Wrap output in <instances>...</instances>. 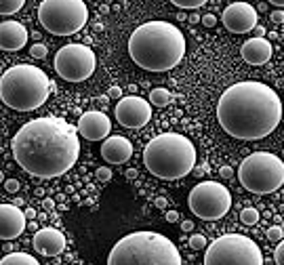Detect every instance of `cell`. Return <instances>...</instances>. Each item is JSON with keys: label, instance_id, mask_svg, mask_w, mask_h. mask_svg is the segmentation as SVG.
I'll return each mask as SVG.
<instances>
[{"label": "cell", "instance_id": "obj_1", "mask_svg": "<svg viewBox=\"0 0 284 265\" xmlns=\"http://www.w3.org/2000/svg\"><path fill=\"white\" fill-rule=\"evenodd\" d=\"M11 150L26 173L40 179L61 177L78 162L80 132L65 118H34L15 132Z\"/></svg>", "mask_w": 284, "mask_h": 265}, {"label": "cell", "instance_id": "obj_2", "mask_svg": "<svg viewBox=\"0 0 284 265\" xmlns=\"http://www.w3.org/2000/svg\"><path fill=\"white\" fill-rule=\"evenodd\" d=\"M217 120L221 128L236 139H265L282 120V101L265 82H236L217 101Z\"/></svg>", "mask_w": 284, "mask_h": 265}, {"label": "cell", "instance_id": "obj_3", "mask_svg": "<svg viewBox=\"0 0 284 265\" xmlns=\"http://www.w3.org/2000/svg\"><path fill=\"white\" fill-rule=\"evenodd\" d=\"M128 55L144 70L169 72L185 55V36L169 21L141 23L128 38Z\"/></svg>", "mask_w": 284, "mask_h": 265}, {"label": "cell", "instance_id": "obj_4", "mask_svg": "<svg viewBox=\"0 0 284 265\" xmlns=\"http://www.w3.org/2000/svg\"><path fill=\"white\" fill-rule=\"evenodd\" d=\"M108 265H183V261L171 238L141 230L118 240L108 255Z\"/></svg>", "mask_w": 284, "mask_h": 265}, {"label": "cell", "instance_id": "obj_5", "mask_svg": "<svg viewBox=\"0 0 284 265\" xmlns=\"http://www.w3.org/2000/svg\"><path fill=\"white\" fill-rule=\"evenodd\" d=\"M144 164L154 177L175 181L194 171L196 148L181 132H162L146 146Z\"/></svg>", "mask_w": 284, "mask_h": 265}, {"label": "cell", "instance_id": "obj_6", "mask_svg": "<svg viewBox=\"0 0 284 265\" xmlns=\"http://www.w3.org/2000/svg\"><path fill=\"white\" fill-rule=\"evenodd\" d=\"M53 82L36 65L19 63L9 68L0 78V97L3 103L17 112L38 110L49 99Z\"/></svg>", "mask_w": 284, "mask_h": 265}, {"label": "cell", "instance_id": "obj_7", "mask_svg": "<svg viewBox=\"0 0 284 265\" xmlns=\"http://www.w3.org/2000/svg\"><path fill=\"white\" fill-rule=\"evenodd\" d=\"M238 179L242 187L253 194H271L284 183V162L276 154L255 152L240 162Z\"/></svg>", "mask_w": 284, "mask_h": 265}, {"label": "cell", "instance_id": "obj_8", "mask_svg": "<svg viewBox=\"0 0 284 265\" xmlns=\"http://www.w3.org/2000/svg\"><path fill=\"white\" fill-rule=\"evenodd\" d=\"M38 21L53 36H72L87 26L89 9L85 0H42Z\"/></svg>", "mask_w": 284, "mask_h": 265}, {"label": "cell", "instance_id": "obj_9", "mask_svg": "<svg viewBox=\"0 0 284 265\" xmlns=\"http://www.w3.org/2000/svg\"><path fill=\"white\" fill-rule=\"evenodd\" d=\"M204 265H263V255L253 238L223 234L206 246Z\"/></svg>", "mask_w": 284, "mask_h": 265}, {"label": "cell", "instance_id": "obj_10", "mask_svg": "<svg viewBox=\"0 0 284 265\" xmlns=\"http://www.w3.org/2000/svg\"><path fill=\"white\" fill-rule=\"evenodd\" d=\"M189 211L202 221H219L232 209L230 189L217 181H202L189 191Z\"/></svg>", "mask_w": 284, "mask_h": 265}, {"label": "cell", "instance_id": "obj_11", "mask_svg": "<svg viewBox=\"0 0 284 265\" xmlns=\"http://www.w3.org/2000/svg\"><path fill=\"white\" fill-rule=\"evenodd\" d=\"M97 57L87 44H65L55 55V72L65 82H82L93 76Z\"/></svg>", "mask_w": 284, "mask_h": 265}, {"label": "cell", "instance_id": "obj_12", "mask_svg": "<svg viewBox=\"0 0 284 265\" xmlns=\"http://www.w3.org/2000/svg\"><path fill=\"white\" fill-rule=\"evenodd\" d=\"M152 116V103L137 95L122 97L116 103V122L124 128H144Z\"/></svg>", "mask_w": 284, "mask_h": 265}, {"label": "cell", "instance_id": "obj_13", "mask_svg": "<svg viewBox=\"0 0 284 265\" xmlns=\"http://www.w3.org/2000/svg\"><path fill=\"white\" fill-rule=\"evenodd\" d=\"M223 26H226L228 32L234 34H246V32H253L259 26V15H257V9L251 7L248 3H234L230 7H226L223 11Z\"/></svg>", "mask_w": 284, "mask_h": 265}, {"label": "cell", "instance_id": "obj_14", "mask_svg": "<svg viewBox=\"0 0 284 265\" xmlns=\"http://www.w3.org/2000/svg\"><path fill=\"white\" fill-rule=\"evenodd\" d=\"M78 132L87 141H105L112 132V120L99 110L85 112L78 120Z\"/></svg>", "mask_w": 284, "mask_h": 265}, {"label": "cell", "instance_id": "obj_15", "mask_svg": "<svg viewBox=\"0 0 284 265\" xmlns=\"http://www.w3.org/2000/svg\"><path fill=\"white\" fill-rule=\"evenodd\" d=\"M32 246L38 255H44V257H57L61 255L65 250L67 242H65V234L59 232L57 227H40L36 230L32 238Z\"/></svg>", "mask_w": 284, "mask_h": 265}, {"label": "cell", "instance_id": "obj_16", "mask_svg": "<svg viewBox=\"0 0 284 265\" xmlns=\"http://www.w3.org/2000/svg\"><path fill=\"white\" fill-rule=\"evenodd\" d=\"M28 225V215L15 204H3L0 207V238L15 240L23 234Z\"/></svg>", "mask_w": 284, "mask_h": 265}, {"label": "cell", "instance_id": "obj_17", "mask_svg": "<svg viewBox=\"0 0 284 265\" xmlns=\"http://www.w3.org/2000/svg\"><path fill=\"white\" fill-rule=\"evenodd\" d=\"M28 44V30L23 23L13 21V19H5L0 26V49L3 51H19Z\"/></svg>", "mask_w": 284, "mask_h": 265}, {"label": "cell", "instance_id": "obj_18", "mask_svg": "<svg viewBox=\"0 0 284 265\" xmlns=\"http://www.w3.org/2000/svg\"><path fill=\"white\" fill-rule=\"evenodd\" d=\"M131 156H133V143L126 137L120 135L108 137L101 146V158L108 164H124L131 160Z\"/></svg>", "mask_w": 284, "mask_h": 265}, {"label": "cell", "instance_id": "obj_19", "mask_svg": "<svg viewBox=\"0 0 284 265\" xmlns=\"http://www.w3.org/2000/svg\"><path fill=\"white\" fill-rule=\"evenodd\" d=\"M242 59L248 65H263L271 59V42L267 38H251L242 44L240 49Z\"/></svg>", "mask_w": 284, "mask_h": 265}, {"label": "cell", "instance_id": "obj_20", "mask_svg": "<svg viewBox=\"0 0 284 265\" xmlns=\"http://www.w3.org/2000/svg\"><path fill=\"white\" fill-rule=\"evenodd\" d=\"M0 265H40V263L30 252H9V255L3 257Z\"/></svg>", "mask_w": 284, "mask_h": 265}, {"label": "cell", "instance_id": "obj_21", "mask_svg": "<svg viewBox=\"0 0 284 265\" xmlns=\"http://www.w3.org/2000/svg\"><path fill=\"white\" fill-rule=\"evenodd\" d=\"M150 103L156 105V107H167L171 103V93L167 89H162V87L152 89L150 91Z\"/></svg>", "mask_w": 284, "mask_h": 265}, {"label": "cell", "instance_id": "obj_22", "mask_svg": "<svg viewBox=\"0 0 284 265\" xmlns=\"http://www.w3.org/2000/svg\"><path fill=\"white\" fill-rule=\"evenodd\" d=\"M26 0H0V15H15L23 9Z\"/></svg>", "mask_w": 284, "mask_h": 265}, {"label": "cell", "instance_id": "obj_23", "mask_svg": "<svg viewBox=\"0 0 284 265\" xmlns=\"http://www.w3.org/2000/svg\"><path fill=\"white\" fill-rule=\"evenodd\" d=\"M240 221H242L244 225H257V223H259V211H257L255 207H246V209H242V213H240Z\"/></svg>", "mask_w": 284, "mask_h": 265}, {"label": "cell", "instance_id": "obj_24", "mask_svg": "<svg viewBox=\"0 0 284 265\" xmlns=\"http://www.w3.org/2000/svg\"><path fill=\"white\" fill-rule=\"evenodd\" d=\"M171 3L179 9H200V7H204L208 0H171Z\"/></svg>", "mask_w": 284, "mask_h": 265}, {"label": "cell", "instance_id": "obj_25", "mask_svg": "<svg viewBox=\"0 0 284 265\" xmlns=\"http://www.w3.org/2000/svg\"><path fill=\"white\" fill-rule=\"evenodd\" d=\"M189 246H192L194 250H204L208 244H206V238L202 234H194L192 238H189Z\"/></svg>", "mask_w": 284, "mask_h": 265}, {"label": "cell", "instance_id": "obj_26", "mask_svg": "<svg viewBox=\"0 0 284 265\" xmlns=\"http://www.w3.org/2000/svg\"><path fill=\"white\" fill-rule=\"evenodd\" d=\"M282 238H284V230L280 225H271L267 230V240H271V242H280Z\"/></svg>", "mask_w": 284, "mask_h": 265}, {"label": "cell", "instance_id": "obj_27", "mask_svg": "<svg viewBox=\"0 0 284 265\" xmlns=\"http://www.w3.org/2000/svg\"><path fill=\"white\" fill-rule=\"evenodd\" d=\"M30 53H32V57H34V59H44V57H46V53H49V49H46V46H44L42 42H36V44H32Z\"/></svg>", "mask_w": 284, "mask_h": 265}, {"label": "cell", "instance_id": "obj_28", "mask_svg": "<svg viewBox=\"0 0 284 265\" xmlns=\"http://www.w3.org/2000/svg\"><path fill=\"white\" fill-rule=\"evenodd\" d=\"M97 179H99L101 183L112 181V168H110V166H99V168H97Z\"/></svg>", "mask_w": 284, "mask_h": 265}, {"label": "cell", "instance_id": "obj_29", "mask_svg": "<svg viewBox=\"0 0 284 265\" xmlns=\"http://www.w3.org/2000/svg\"><path fill=\"white\" fill-rule=\"evenodd\" d=\"M274 261H276V265H284V238L280 240L276 250H274Z\"/></svg>", "mask_w": 284, "mask_h": 265}, {"label": "cell", "instance_id": "obj_30", "mask_svg": "<svg viewBox=\"0 0 284 265\" xmlns=\"http://www.w3.org/2000/svg\"><path fill=\"white\" fill-rule=\"evenodd\" d=\"M5 189L9 191V194H15V191H19V181H17V179H7Z\"/></svg>", "mask_w": 284, "mask_h": 265}, {"label": "cell", "instance_id": "obj_31", "mask_svg": "<svg viewBox=\"0 0 284 265\" xmlns=\"http://www.w3.org/2000/svg\"><path fill=\"white\" fill-rule=\"evenodd\" d=\"M108 95L112 99H122V89L120 87H112L110 91H108Z\"/></svg>", "mask_w": 284, "mask_h": 265}, {"label": "cell", "instance_id": "obj_32", "mask_svg": "<svg viewBox=\"0 0 284 265\" xmlns=\"http://www.w3.org/2000/svg\"><path fill=\"white\" fill-rule=\"evenodd\" d=\"M219 175H221L223 179H232V177H234V168H232V166H221Z\"/></svg>", "mask_w": 284, "mask_h": 265}, {"label": "cell", "instance_id": "obj_33", "mask_svg": "<svg viewBox=\"0 0 284 265\" xmlns=\"http://www.w3.org/2000/svg\"><path fill=\"white\" fill-rule=\"evenodd\" d=\"M217 23V17L215 15H204L202 17V26H206V28H212Z\"/></svg>", "mask_w": 284, "mask_h": 265}, {"label": "cell", "instance_id": "obj_34", "mask_svg": "<svg viewBox=\"0 0 284 265\" xmlns=\"http://www.w3.org/2000/svg\"><path fill=\"white\" fill-rule=\"evenodd\" d=\"M269 17H271V21H274V23H284V11H274Z\"/></svg>", "mask_w": 284, "mask_h": 265}, {"label": "cell", "instance_id": "obj_35", "mask_svg": "<svg viewBox=\"0 0 284 265\" xmlns=\"http://www.w3.org/2000/svg\"><path fill=\"white\" fill-rule=\"evenodd\" d=\"M167 221L169 223H177V221H179V213H177V211H167Z\"/></svg>", "mask_w": 284, "mask_h": 265}, {"label": "cell", "instance_id": "obj_36", "mask_svg": "<svg viewBox=\"0 0 284 265\" xmlns=\"http://www.w3.org/2000/svg\"><path fill=\"white\" fill-rule=\"evenodd\" d=\"M181 230H183V232H192V230H194V223H192V221H183V223H181Z\"/></svg>", "mask_w": 284, "mask_h": 265}, {"label": "cell", "instance_id": "obj_37", "mask_svg": "<svg viewBox=\"0 0 284 265\" xmlns=\"http://www.w3.org/2000/svg\"><path fill=\"white\" fill-rule=\"evenodd\" d=\"M253 32L257 34V38H265V28H261V26H257V28H255Z\"/></svg>", "mask_w": 284, "mask_h": 265}, {"label": "cell", "instance_id": "obj_38", "mask_svg": "<svg viewBox=\"0 0 284 265\" xmlns=\"http://www.w3.org/2000/svg\"><path fill=\"white\" fill-rule=\"evenodd\" d=\"M192 173H194L196 177H200V175H204V173H206V164H202V168H200V166L196 168V166H194V171H192Z\"/></svg>", "mask_w": 284, "mask_h": 265}, {"label": "cell", "instance_id": "obj_39", "mask_svg": "<svg viewBox=\"0 0 284 265\" xmlns=\"http://www.w3.org/2000/svg\"><path fill=\"white\" fill-rule=\"evenodd\" d=\"M156 207H158V209H164V207H167V198H164V196L156 198Z\"/></svg>", "mask_w": 284, "mask_h": 265}, {"label": "cell", "instance_id": "obj_40", "mask_svg": "<svg viewBox=\"0 0 284 265\" xmlns=\"http://www.w3.org/2000/svg\"><path fill=\"white\" fill-rule=\"evenodd\" d=\"M126 179H137V171H135V168H128V171H126Z\"/></svg>", "mask_w": 284, "mask_h": 265}, {"label": "cell", "instance_id": "obj_41", "mask_svg": "<svg viewBox=\"0 0 284 265\" xmlns=\"http://www.w3.org/2000/svg\"><path fill=\"white\" fill-rule=\"evenodd\" d=\"M44 209H46V211L55 209V202H53V200H44Z\"/></svg>", "mask_w": 284, "mask_h": 265}, {"label": "cell", "instance_id": "obj_42", "mask_svg": "<svg viewBox=\"0 0 284 265\" xmlns=\"http://www.w3.org/2000/svg\"><path fill=\"white\" fill-rule=\"evenodd\" d=\"M269 5H274V7H284V0H267Z\"/></svg>", "mask_w": 284, "mask_h": 265}, {"label": "cell", "instance_id": "obj_43", "mask_svg": "<svg viewBox=\"0 0 284 265\" xmlns=\"http://www.w3.org/2000/svg\"><path fill=\"white\" fill-rule=\"evenodd\" d=\"M26 215H28V219H34V217H36V211H34V209H28Z\"/></svg>", "mask_w": 284, "mask_h": 265}, {"label": "cell", "instance_id": "obj_44", "mask_svg": "<svg viewBox=\"0 0 284 265\" xmlns=\"http://www.w3.org/2000/svg\"><path fill=\"white\" fill-rule=\"evenodd\" d=\"M189 21H192V23H198V21H200V15H192V17H189Z\"/></svg>", "mask_w": 284, "mask_h": 265}]
</instances>
